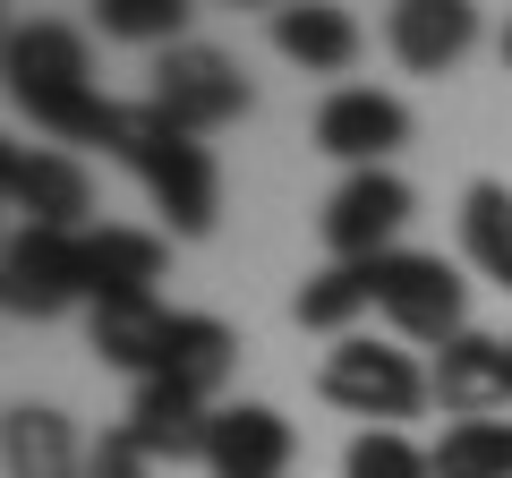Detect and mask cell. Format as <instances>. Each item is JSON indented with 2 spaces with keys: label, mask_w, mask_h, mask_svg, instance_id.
<instances>
[{
  "label": "cell",
  "mask_w": 512,
  "mask_h": 478,
  "mask_svg": "<svg viewBox=\"0 0 512 478\" xmlns=\"http://www.w3.org/2000/svg\"><path fill=\"white\" fill-rule=\"evenodd\" d=\"M9 94L35 111V129L69 137V146H111L120 154L128 129H137V111L111 103L86 77V35H77V26H52V18L9 35Z\"/></svg>",
  "instance_id": "cell-1"
},
{
  "label": "cell",
  "mask_w": 512,
  "mask_h": 478,
  "mask_svg": "<svg viewBox=\"0 0 512 478\" xmlns=\"http://www.w3.org/2000/svg\"><path fill=\"white\" fill-rule=\"evenodd\" d=\"M120 163L146 180V197L171 214V231H180V239H205V231H214V197H222V188H214V154H205L188 129H171L163 111L137 103V129H128Z\"/></svg>",
  "instance_id": "cell-2"
},
{
  "label": "cell",
  "mask_w": 512,
  "mask_h": 478,
  "mask_svg": "<svg viewBox=\"0 0 512 478\" xmlns=\"http://www.w3.org/2000/svg\"><path fill=\"white\" fill-rule=\"evenodd\" d=\"M333 410L350 419H410L427 402V376L410 368V350H384V342H333L325 350V376H316Z\"/></svg>",
  "instance_id": "cell-3"
},
{
  "label": "cell",
  "mask_w": 512,
  "mask_h": 478,
  "mask_svg": "<svg viewBox=\"0 0 512 478\" xmlns=\"http://www.w3.org/2000/svg\"><path fill=\"white\" fill-rule=\"evenodd\" d=\"M146 111H163L171 129H188V137H205V129H222V120H239V111H248V86H239V69H231L222 52L180 43V52L154 60Z\"/></svg>",
  "instance_id": "cell-4"
},
{
  "label": "cell",
  "mask_w": 512,
  "mask_h": 478,
  "mask_svg": "<svg viewBox=\"0 0 512 478\" xmlns=\"http://www.w3.org/2000/svg\"><path fill=\"white\" fill-rule=\"evenodd\" d=\"M367 282H376V308L393 316V325L410 333V342H461V274L444 257H410V248H393V257L367 265Z\"/></svg>",
  "instance_id": "cell-5"
},
{
  "label": "cell",
  "mask_w": 512,
  "mask_h": 478,
  "mask_svg": "<svg viewBox=\"0 0 512 478\" xmlns=\"http://www.w3.org/2000/svg\"><path fill=\"white\" fill-rule=\"evenodd\" d=\"M410 222V188L393 171H350L342 188L325 197V248L333 265H376L393 257V231Z\"/></svg>",
  "instance_id": "cell-6"
},
{
  "label": "cell",
  "mask_w": 512,
  "mask_h": 478,
  "mask_svg": "<svg viewBox=\"0 0 512 478\" xmlns=\"http://www.w3.org/2000/svg\"><path fill=\"white\" fill-rule=\"evenodd\" d=\"M9 316H60L69 299H86V231H18L9 239Z\"/></svg>",
  "instance_id": "cell-7"
},
{
  "label": "cell",
  "mask_w": 512,
  "mask_h": 478,
  "mask_svg": "<svg viewBox=\"0 0 512 478\" xmlns=\"http://www.w3.org/2000/svg\"><path fill=\"white\" fill-rule=\"evenodd\" d=\"M0 188H9V205L26 214V231H77L86 205H94L86 163H77V154H52V146H9L0 154Z\"/></svg>",
  "instance_id": "cell-8"
},
{
  "label": "cell",
  "mask_w": 512,
  "mask_h": 478,
  "mask_svg": "<svg viewBox=\"0 0 512 478\" xmlns=\"http://www.w3.org/2000/svg\"><path fill=\"white\" fill-rule=\"evenodd\" d=\"M402 137H410V111L393 103V94H376V86H342L316 111V146H325L333 163H359V171H376Z\"/></svg>",
  "instance_id": "cell-9"
},
{
  "label": "cell",
  "mask_w": 512,
  "mask_h": 478,
  "mask_svg": "<svg viewBox=\"0 0 512 478\" xmlns=\"http://www.w3.org/2000/svg\"><path fill=\"white\" fill-rule=\"evenodd\" d=\"M205 470H214V478H282V470H291V419H282V410H265V402L214 410Z\"/></svg>",
  "instance_id": "cell-10"
},
{
  "label": "cell",
  "mask_w": 512,
  "mask_h": 478,
  "mask_svg": "<svg viewBox=\"0 0 512 478\" xmlns=\"http://www.w3.org/2000/svg\"><path fill=\"white\" fill-rule=\"evenodd\" d=\"M436 402L453 419H495L512 402V342H487V333L444 342L436 350Z\"/></svg>",
  "instance_id": "cell-11"
},
{
  "label": "cell",
  "mask_w": 512,
  "mask_h": 478,
  "mask_svg": "<svg viewBox=\"0 0 512 478\" xmlns=\"http://www.w3.org/2000/svg\"><path fill=\"white\" fill-rule=\"evenodd\" d=\"M128 436H137V453H146V461H205L214 419H205L197 393L146 376V385H137V402H128Z\"/></svg>",
  "instance_id": "cell-12"
},
{
  "label": "cell",
  "mask_w": 512,
  "mask_h": 478,
  "mask_svg": "<svg viewBox=\"0 0 512 478\" xmlns=\"http://www.w3.org/2000/svg\"><path fill=\"white\" fill-rule=\"evenodd\" d=\"M384 43H393L402 69L436 77V69H453V60L478 43V9H461V0H402L393 26H384Z\"/></svg>",
  "instance_id": "cell-13"
},
{
  "label": "cell",
  "mask_w": 512,
  "mask_h": 478,
  "mask_svg": "<svg viewBox=\"0 0 512 478\" xmlns=\"http://www.w3.org/2000/svg\"><path fill=\"white\" fill-rule=\"evenodd\" d=\"M154 282H163V239H154V231H120V222L86 231V299H94V308L154 299Z\"/></svg>",
  "instance_id": "cell-14"
},
{
  "label": "cell",
  "mask_w": 512,
  "mask_h": 478,
  "mask_svg": "<svg viewBox=\"0 0 512 478\" xmlns=\"http://www.w3.org/2000/svg\"><path fill=\"white\" fill-rule=\"evenodd\" d=\"M0 453H9V478H86L77 427L60 419V410H43V402L9 410V436H0Z\"/></svg>",
  "instance_id": "cell-15"
},
{
  "label": "cell",
  "mask_w": 512,
  "mask_h": 478,
  "mask_svg": "<svg viewBox=\"0 0 512 478\" xmlns=\"http://www.w3.org/2000/svg\"><path fill=\"white\" fill-rule=\"evenodd\" d=\"M239 368V342H231V325H214V316H171V350H163V385H180V393H222V376Z\"/></svg>",
  "instance_id": "cell-16"
},
{
  "label": "cell",
  "mask_w": 512,
  "mask_h": 478,
  "mask_svg": "<svg viewBox=\"0 0 512 478\" xmlns=\"http://www.w3.org/2000/svg\"><path fill=\"white\" fill-rule=\"evenodd\" d=\"M94 350L103 368H128V376H154L171 350V316L154 299H120V308H94Z\"/></svg>",
  "instance_id": "cell-17"
},
{
  "label": "cell",
  "mask_w": 512,
  "mask_h": 478,
  "mask_svg": "<svg viewBox=\"0 0 512 478\" xmlns=\"http://www.w3.org/2000/svg\"><path fill=\"white\" fill-rule=\"evenodd\" d=\"M461 248L478 257V274H487V282H504V291H512V188L478 180L470 197H461Z\"/></svg>",
  "instance_id": "cell-18"
},
{
  "label": "cell",
  "mask_w": 512,
  "mask_h": 478,
  "mask_svg": "<svg viewBox=\"0 0 512 478\" xmlns=\"http://www.w3.org/2000/svg\"><path fill=\"white\" fill-rule=\"evenodd\" d=\"M274 43L299 60V69H350L359 26H350V9H282V18H274Z\"/></svg>",
  "instance_id": "cell-19"
},
{
  "label": "cell",
  "mask_w": 512,
  "mask_h": 478,
  "mask_svg": "<svg viewBox=\"0 0 512 478\" xmlns=\"http://www.w3.org/2000/svg\"><path fill=\"white\" fill-rule=\"evenodd\" d=\"M436 478H512V419H453L436 436Z\"/></svg>",
  "instance_id": "cell-20"
},
{
  "label": "cell",
  "mask_w": 512,
  "mask_h": 478,
  "mask_svg": "<svg viewBox=\"0 0 512 478\" xmlns=\"http://www.w3.org/2000/svg\"><path fill=\"white\" fill-rule=\"evenodd\" d=\"M359 308H376V282H367V265H325V274L299 291V325H316V333H342Z\"/></svg>",
  "instance_id": "cell-21"
},
{
  "label": "cell",
  "mask_w": 512,
  "mask_h": 478,
  "mask_svg": "<svg viewBox=\"0 0 512 478\" xmlns=\"http://www.w3.org/2000/svg\"><path fill=\"white\" fill-rule=\"evenodd\" d=\"M342 478H436V453H419L402 427H367V436L350 444Z\"/></svg>",
  "instance_id": "cell-22"
},
{
  "label": "cell",
  "mask_w": 512,
  "mask_h": 478,
  "mask_svg": "<svg viewBox=\"0 0 512 478\" xmlns=\"http://www.w3.org/2000/svg\"><path fill=\"white\" fill-rule=\"evenodd\" d=\"M180 26H188L180 0H103V35H120V43H163V52H180Z\"/></svg>",
  "instance_id": "cell-23"
},
{
  "label": "cell",
  "mask_w": 512,
  "mask_h": 478,
  "mask_svg": "<svg viewBox=\"0 0 512 478\" xmlns=\"http://www.w3.org/2000/svg\"><path fill=\"white\" fill-rule=\"evenodd\" d=\"M146 470H154V461L137 453V436H128V427H111V436L86 453V478H146Z\"/></svg>",
  "instance_id": "cell-24"
},
{
  "label": "cell",
  "mask_w": 512,
  "mask_h": 478,
  "mask_svg": "<svg viewBox=\"0 0 512 478\" xmlns=\"http://www.w3.org/2000/svg\"><path fill=\"white\" fill-rule=\"evenodd\" d=\"M504 60H512V35H504Z\"/></svg>",
  "instance_id": "cell-25"
}]
</instances>
